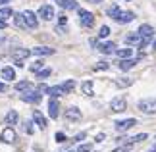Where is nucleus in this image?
<instances>
[{
    "instance_id": "nucleus-36",
    "label": "nucleus",
    "mask_w": 156,
    "mask_h": 152,
    "mask_svg": "<svg viewBox=\"0 0 156 152\" xmlns=\"http://www.w3.org/2000/svg\"><path fill=\"white\" fill-rule=\"evenodd\" d=\"M108 68H110L108 62H97V65H94V69H108Z\"/></svg>"
},
{
    "instance_id": "nucleus-35",
    "label": "nucleus",
    "mask_w": 156,
    "mask_h": 152,
    "mask_svg": "<svg viewBox=\"0 0 156 152\" xmlns=\"http://www.w3.org/2000/svg\"><path fill=\"white\" fill-rule=\"evenodd\" d=\"M91 150H93V147H91V144H79L75 152H91Z\"/></svg>"
},
{
    "instance_id": "nucleus-2",
    "label": "nucleus",
    "mask_w": 156,
    "mask_h": 152,
    "mask_svg": "<svg viewBox=\"0 0 156 152\" xmlns=\"http://www.w3.org/2000/svg\"><path fill=\"white\" fill-rule=\"evenodd\" d=\"M77 12H79V23H81L83 27H93V25H94V16H93V12L83 10V8H77Z\"/></svg>"
},
{
    "instance_id": "nucleus-41",
    "label": "nucleus",
    "mask_w": 156,
    "mask_h": 152,
    "mask_svg": "<svg viewBox=\"0 0 156 152\" xmlns=\"http://www.w3.org/2000/svg\"><path fill=\"white\" fill-rule=\"evenodd\" d=\"M127 150H129V144H125V147H119V148L112 150V152H127Z\"/></svg>"
},
{
    "instance_id": "nucleus-18",
    "label": "nucleus",
    "mask_w": 156,
    "mask_h": 152,
    "mask_svg": "<svg viewBox=\"0 0 156 152\" xmlns=\"http://www.w3.org/2000/svg\"><path fill=\"white\" fill-rule=\"evenodd\" d=\"M125 42H127V44H133V46H141L143 37L139 33H133V35H127V37H125Z\"/></svg>"
},
{
    "instance_id": "nucleus-12",
    "label": "nucleus",
    "mask_w": 156,
    "mask_h": 152,
    "mask_svg": "<svg viewBox=\"0 0 156 152\" xmlns=\"http://www.w3.org/2000/svg\"><path fill=\"white\" fill-rule=\"evenodd\" d=\"M48 115L52 119H56L60 115V102L56 98H50V102H48Z\"/></svg>"
},
{
    "instance_id": "nucleus-27",
    "label": "nucleus",
    "mask_w": 156,
    "mask_h": 152,
    "mask_svg": "<svg viewBox=\"0 0 156 152\" xmlns=\"http://www.w3.org/2000/svg\"><path fill=\"white\" fill-rule=\"evenodd\" d=\"M14 14V12H12V8H8V6H4V8H0V19L2 21H6L8 19V17Z\"/></svg>"
},
{
    "instance_id": "nucleus-32",
    "label": "nucleus",
    "mask_w": 156,
    "mask_h": 152,
    "mask_svg": "<svg viewBox=\"0 0 156 152\" xmlns=\"http://www.w3.org/2000/svg\"><path fill=\"white\" fill-rule=\"evenodd\" d=\"M108 35H110V27H108V25H102V27H100V31H98V37H100V39H106Z\"/></svg>"
},
{
    "instance_id": "nucleus-10",
    "label": "nucleus",
    "mask_w": 156,
    "mask_h": 152,
    "mask_svg": "<svg viewBox=\"0 0 156 152\" xmlns=\"http://www.w3.org/2000/svg\"><path fill=\"white\" fill-rule=\"evenodd\" d=\"M137 62H139V60H133V58H123V60H119V62H118V68L119 69H122V71H129L131 68H135V65H137Z\"/></svg>"
},
{
    "instance_id": "nucleus-31",
    "label": "nucleus",
    "mask_w": 156,
    "mask_h": 152,
    "mask_svg": "<svg viewBox=\"0 0 156 152\" xmlns=\"http://www.w3.org/2000/svg\"><path fill=\"white\" fill-rule=\"evenodd\" d=\"M50 73H52V69H50V68H44V69H39V71H37V77H39V79H44V77H48Z\"/></svg>"
},
{
    "instance_id": "nucleus-6",
    "label": "nucleus",
    "mask_w": 156,
    "mask_h": 152,
    "mask_svg": "<svg viewBox=\"0 0 156 152\" xmlns=\"http://www.w3.org/2000/svg\"><path fill=\"white\" fill-rule=\"evenodd\" d=\"M23 21H25L27 29H37L39 27V19H37V16H35V12H31V10L23 12Z\"/></svg>"
},
{
    "instance_id": "nucleus-9",
    "label": "nucleus",
    "mask_w": 156,
    "mask_h": 152,
    "mask_svg": "<svg viewBox=\"0 0 156 152\" xmlns=\"http://www.w3.org/2000/svg\"><path fill=\"white\" fill-rule=\"evenodd\" d=\"M0 139H2V143H6V144H12V143H16L17 135H16L14 127H6V129L2 131V135H0Z\"/></svg>"
},
{
    "instance_id": "nucleus-43",
    "label": "nucleus",
    "mask_w": 156,
    "mask_h": 152,
    "mask_svg": "<svg viewBox=\"0 0 156 152\" xmlns=\"http://www.w3.org/2000/svg\"><path fill=\"white\" fill-rule=\"evenodd\" d=\"M106 135H104V133H98V135H97V141H102V139H104Z\"/></svg>"
},
{
    "instance_id": "nucleus-22",
    "label": "nucleus",
    "mask_w": 156,
    "mask_h": 152,
    "mask_svg": "<svg viewBox=\"0 0 156 152\" xmlns=\"http://www.w3.org/2000/svg\"><path fill=\"white\" fill-rule=\"evenodd\" d=\"M2 79H6V81H14V79H16V71H14V68H10V65L2 68Z\"/></svg>"
},
{
    "instance_id": "nucleus-19",
    "label": "nucleus",
    "mask_w": 156,
    "mask_h": 152,
    "mask_svg": "<svg viewBox=\"0 0 156 152\" xmlns=\"http://www.w3.org/2000/svg\"><path fill=\"white\" fill-rule=\"evenodd\" d=\"M35 89V85L31 81H20V83H16V90L17 93H27V90H31Z\"/></svg>"
},
{
    "instance_id": "nucleus-28",
    "label": "nucleus",
    "mask_w": 156,
    "mask_h": 152,
    "mask_svg": "<svg viewBox=\"0 0 156 152\" xmlns=\"http://www.w3.org/2000/svg\"><path fill=\"white\" fill-rule=\"evenodd\" d=\"M118 87H129V85H133V79L131 77H122V79H118L116 81Z\"/></svg>"
},
{
    "instance_id": "nucleus-21",
    "label": "nucleus",
    "mask_w": 156,
    "mask_h": 152,
    "mask_svg": "<svg viewBox=\"0 0 156 152\" xmlns=\"http://www.w3.org/2000/svg\"><path fill=\"white\" fill-rule=\"evenodd\" d=\"M60 8H64V10H77V2L75 0H56Z\"/></svg>"
},
{
    "instance_id": "nucleus-40",
    "label": "nucleus",
    "mask_w": 156,
    "mask_h": 152,
    "mask_svg": "<svg viewBox=\"0 0 156 152\" xmlns=\"http://www.w3.org/2000/svg\"><path fill=\"white\" fill-rule=\"evenodd\" d=\"M87 135H85V133H77V135L73 137V141H83V139H85Z\"/></svg>"
},
{
    "instance_id": "nucleus-17",
    "label": "nucleus",
    "mask_w": 156,
    "mask_h": 152,
    "mask_svg": "<svg viewBox=\"0 0 156 152\" xmlns=\"http://www.w3.org/2000/svg\"><path fill=\"white\" fill-rule=\"evenodd\" d=\"M31 50H27V48H16V50H12V58L14 60H25Z\"/></svg>"
},
{
    "instance_id": "nucleus-11",
    "label": "nucleus",
    "mask_w": 156,
    "mask_h": 152,
    "mask_svg": "<svg viewBox=\"0 0 156 152\" xmlns=\"http://www.w3.org/2000/svg\"><path fill=\"white\" fill-rule=\"evenodd\" d=\"M135 19V14L133 12H119L118 17H116V21L119 23V25H125V23H131Z\"/></svg>"
},
{
    "instance_id": "nucleus-23",
    "label": "nucleus",
    "mask_w": 156,
    "mask_h": 152,
    "mask_svg": "<svg viewBox=\"0 0 156 152\" xmlns=\"http://www.w3.org/2000/svg\"><path fill=\"white\" fill-rule=\"evenodd\" d=\"M17 119H20V115H17L16 110H10L8 114H6V118H4V121H6L8 125H16V123H17Z\"/></svg>"
},
{
    "instance_id": "nucleus-20",
    "label": "nucleus",
    "mask_w": 156,
    "mask_h": 152,
    "mask_svg": "<svg viewBox=\"0 0 156 152\" xmlns=\"http://www.w3.org/2000/svg\"><path fill=\"white\" fill-rule=\"evenodd\" d=\"M97 46H98V52H102V54H112L116 50V44H114V42H100Z\"/></svg>"
},
{
    "instance_id": "nucleus-13",
    "label": "nucleus",
    "mask_w": 156,
    "mask_h": 152,
    "mask_svg": "<svg viewBox=\"0 0 156 152\" xmlns=\"http://www.w3.org/2000/svg\"><path fill=\"white\" fill-rule=\"evenodd\" d=\"M66 119H69V121H79L81 119V110L79 108H75V106H71L66 110Z\"/></svg>"
},
{
    "instance_id": "nucleus-16",
    "label": "nucleus",
    "mask_w": 156,
    "mask_h": 152,
    "mask_svg": "<svg viewBox=\"0 0 156 152\" xmlns=\"http://www.w3.org/2000/svg\"><path fill=\"white\" fill-rule=\"evenodd\" d=\"M46 94H50V98H60V96H64V89L62 85H56V87H48L46 89Z\"/></svg>"
},
{
    "instance_id": "nucleus-45",
    "label": "nucleus",
    "mask_w": 156,
    "mask_h": 152,
    "mask_svg": "<svg viewBox=\"0 0 156 152\" xmlns=\"http://www.w3.org/2000/svg\"><path fill=\"white\" fill-rule=\"evenodd\" d=\"M0 29H6V21H2V19H0Z\"/></svg>"
},
{
    "instance_id": "nucleus-5",
    "label": "nucleus",
    "mask_w": 156,
    "mask_h": 152,
    "mask_svg": "<svg viewBox=\"0 0 156 152\" xmlns=\"http://www.w3.org/2000/svg\"><path fill=\"white\" fill-rule=\"evenodd\" d=\"M110 110L112 112H125L127 110V100L123 98V96H116V98H112V102H110Z\"/></svg>"
},
{
    "instance_id": "nucleus-42",
    "label": "nucleus",
    "mask_w": 156,
    "mask_h": 152,
    "mask_svg": "<svg viewBox=\"0 0 156 152\" xmlns=\"http://www.w3.org/2000/svg\"><path fill=\"white\" fill-rule=\"evenodd\" d=\"M6 90H8V87H6L4 83H0V93H6Z\"/></svg>"
},
{
    "instance_id": "nucleus-49",
    "label": "nucleus",
    "mask_w": 156,
    "mask_h": 152,
    "mask_svg": "<svg viewBox=\"0 0 156 152\" xmlns=\"http://www.w3.org/2000/svg\"><path fill=\"white\" fill-rule=\"evenodd\" d=\"M68 152H75V150H68Z\"/></svg>"
},
{
    "instance_id": "nucleus-37",
    "label": "nucleus",
    "mask_w": 156,
    "mask_h": 152,
    "mask_svg": "<svg viewBox=\"0 0 156 152\" xmlns=\"http://www.w3.org/2000/svg\"><path fill=\"white\" fill-rule=\"evenodd\" d=\"M56 141H58V143H66V141H68V137H66L62 131H58V133H56Z\"/></svg>"
},
{
    "instance_id": "nucleus-44",
    "label": "nucleus",
    "mask_w": 156,
    "mask_h": 152,
    "mask_svg": "<svg viewBox=\"0 0 156 152\" xmlns=\"http://www.w3.org/2000/svg\"><path fill=\"white\" fill-rule=\"evenodd\" d=\"M8 2H12V0H0V6H6Z\"/></svg>"
},
{
    "instance_id": "nucleus-34",
    "label": "nucleus",
    "mask_w": 156,
    "mask_h": 152,
    "mask_svg": "<svg viewBox=\"0 0 156 152\" xmlns=\"http://www.w3.org/2000/svg\"><path fill=\"white\" fill-rule=\"evenodd\" d=\"M131 141H133V143H141V141H147V133H139V135L131 137Z\"/></svg>"
},
{
    "instance_id": "nucleus-48",
    "label": "nucleus",
    "mask_w": 156,
    "mask_h": 152,
    "mask_svg": "<svg viewBox=\"0 0 156 152\" xmlns=\"http://www.w3.org/2000/svg\"><path fill=\"white\" fill-rule=\"evenodd\" d=\"M152 48H154V50H156V41H154V44H152Z\"/></svg>"
},
{
    "instance_id": "nucleus-46",
    "label": "nucleus",
    "mask_w": 156,
    "mask_h": 152,
    "mask_svg": "<svg viewBox=\"0 0 156 152\" xmlns=\"http://www.w3.org/2000/svg\"><path fill=\"white\" fill-rule=\"evenodd\" d=\"M147 152H156V144H154V147H152L151 150H147Z\"/></svg>"
},
{
    "instance_id": "nucleus-15",
    "label": "nucleus",
    "mask_w": 156,
    "mask_h": 152,
    "mask_svg": "<svg viewBox=\"0 0 156 152\" xmlns=\"http://www.w3.org/2000/svg\"><path fill=\"white\" fill-rule=\"evenodd\" d=\"M31 54H35V56H52L54 48H50V46H35L31 50Z\"/></svg>"
},
{
    "instance_id": "nucleus-26",
    "label": "nucleus",
    "mask_w": 156,
    "mask_h": 152,
    "mask_svg": "<svg viewBox=\"0 0 156 152\" xmlns=\"http://www.w3.org/2000/svg\"><path fill=\"white\" fill-rule=\"evenodd\" d=\"M81 90H83V94L93 96V81H85V83L81 85Z\"/></svg>"
},
{
    "instance_id": "nucleus-24",
    "label": "nucleus",
    "mask_w": 156,
    "mask_h": 152,
    "mask_svg": "<svg viewBox=\"0 0 156 152\" xmlns=\"http://www.w3.org/2000/svg\"><path fill=\"white\" fill-rule=\"evenodd\" d=\"M118 54V58L119 60H123V58H131L133 56V48H118V50H114Z\"/></svg>"
},
{
    "instance_id": "nucleus-1",
    "label": "nucleus",
    "mask_w": 156,
    "mask_h": 152,
    "mask_svg": "<svg viewBox=\"0 0 156 152\" xmlns=\"http://www.w3.org/2000/svg\"><path fill=\"white\" fill-rule=\"evenodd\" d=\"M137 108L143 114H156V98H143V100H139Z\"/></svg>"
},
{
    "instance_id": "nucleus-47",
    "label": "nucleus",
    "mask_w": 156,
    "mask_h": 152,
    "mask_svg": "<svg viewBox=\"0 0 156 152\" xmlns=\"http://www.w3.org/2000/svg\"><path fill=\"white\" fill-rule=\"evenodd\" d=\"M91 2H94V4H100V2H102V0H91Z\"/></svg>"
},
{
    "instance_id": "nucleus-8",
    "label": "nucleus",
    "mask_w": 156,
    "mask_h": 152,
    "mask_svg": "<svg viewBox=\"0 0 156 152\" xmlns=\"http://www.w3.org/2000/svg\"><path fill=\"white\" fill-rule=\"evenodd\" d=\"M137 33H139L143 39H147V41H152L156 31H154V27H152V25H148V23H143V25L139 27V31H137Z\"/></svg>"
},
{
    "instance_id": "nucleus-33",
    "label": "nucleus",
    "mask_w": 156,
    "mask_h": 152,
    "mask_svg": "<svg viewBox=\"0 0 156 152\" xmlns=\"http://www.w3.org/2000/svg\"><path fill=\"white\" fill-rule=\"evenodd\" d=\"M43 64H44L43 60H37V62H35V64H33V65H31V68H29V69H31L33 73H37L39 69H43Z\"/></svg>"
},
{
    "instance_id": "nucleus-38",
    "label": "nucleus",
    "mask_w": 156,
    "mask_h": 152,
    "mask_svg": "<svg viewBox=\"0 0 156 152\" xmlns=\"http://www.w3.org/2000/svg\"><path fill=\"white\" fill-rule=\"evenodd\" d=\"M58 21H60V27H64L66 23H68V17H66L64 14H60V16H58Z\"/></svg>"
},
{
    "instance_id": "nucleus-7",
    "label": "nucleus",
    "mask_w": 156,
    "mask_h": 152,
    "mask_svg": "<svg viewBox=\"0 0 156 152\" xmlns=\"http://www.w3.org/2000/svg\"><path fill=\"white\" fill-rule=\"evenodd\" d=\"M39 17H43L44 21H50V19H54V8L50 4H43L39 8Z\"/></svg>"
},
{
    "instance_id": "nucleus-25",
    "label": "nucleus",
    "mask_w": 156,
    "mask_h": 152,
    "mask_svg": "<svg viewBox=\"0 0 156 152\" xmlns=\"http://www.w3.org/2000/svg\"><path fill=\"white\" fill-rule=\"evenodd\" d=\"M62 89H64L66 94L71 93V90L75 89V81H73V79H68V81H64V83H62Z\"/></svg>"
},
{
    "instance_id": "nucleus-14",
    "label": "nucleus",
    "mask_w": 156,
    "mask_h": 152,
    "mask_svg": "<svg viewBox=\"0 0 156 152\" xmlns=\"http://www.w3.org/2000/svg\"><path fill=\"white\" fill-rule=\"evenodd\" d=\"M33 121H35V125H39V129H46V118L43 114H41L39 110H33Z\"/></svg>"
},
{
    "instance_id": "nucleus-39",
    "label": "nucleus",
    "mask_w": 156,
    "mask_h": 152,
    "mask_svg": "<svg viewBox=\"0 0 156 152\" xmlns=\"http://www.w3.org/2000/svg\"><path fill=\"white\" fill-rule=\"evenodd\" d=\"M25 133H29V135L33 133V123L31 121H25Z\"/></svg>"
},
{
    "instance_id": "nucleus-29",
    "label": "nucleus",
    "mask_w": 156,
    "mask_h": 152,
    "mask_svg": "<svg viewBox=\"0 0 156 152\" xmlns=\"http://www.w3.org/2000/svg\"><path fill=\"white\" fill-rule=\"evenodd\" d=\"M119 12H122V10H119V6H118V4H114V6H110V8H108V16H110L112 19H116Z\"/></svg>"
},
{
    "instance_id": "nucleus-3",
    "label": "nucleus",
    "mask_w": 156,
    "mask_h": 152,
    "mask_svg": "<svg viewBox=\"0 0 156 152\" xmlns=\"http://www.w3.org/2000/svg\"><path fill=\"white\" fill-rule=\"evenodd\" d=\"M20 94H21V100L23 102H29V104H39L41 98H43V94H41L39 90H35V89L27 90V93H20Z\"/></svg>"
},
{
    "instance_id": "nucleus-50",
    "label": "nucleus",
    "mask_w": 156,
    "mask_h": 152,
    "mask_svg": "<svg viewBox=\"0 0 156 152\" xmlns=\"http://www.w3.org/2000/svg\"><path fill=\"white\" fill-rule=\"evenodd\" d=\"M125 2H131V0H125Z\"/></svg>"
},
{
    "instance_id": "nucleus-4",
    "label": "nucleus",
    "mask_w": 156,
    "mask_h": 152,
    "mask_svg": "<svg viewBox=\"0 0 156 152\" xmlns=\"http://www.w3.org/2000/svg\"><path fill=\"white\" fill-rule=\"evenodd\" d=\"M116 131H119V133H125V131H129L131 127H135L137 125V119L135 118H127V119H119V121H116Z\"/></svg>"
},
{
    "instance_id": "nucleus-30",
    "label": "nucleus",
    "mask_w": 156,
    "mask_h": 152,
    "mask_svg": "<svg viewBox=\"0 0 156 152\" xmlns=\"http://www.w3.org/2000/svg\"><path fill=\"white\" fill-rule=\"evenodd\" d=\"M14 21H16V25H17V27L27 29V27H25V21H23V14H16V19H14Z\"/></svg>"
}]
</instances>
